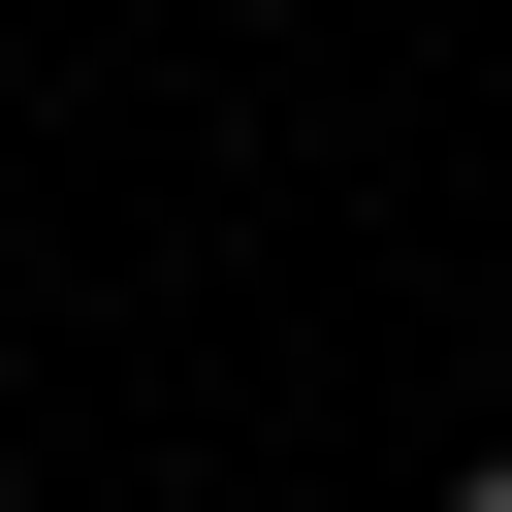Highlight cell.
I'll return each mask as SVG.
<instances>
[{
	"label": "cell",
	"instance_id": "obj_1",
	"mask_svg": "<svg viewBox=\"0 0 512 512\" xmlns=\"http://www.w3.org/2000/svg\"><path fill=\"white\" fill-rule=\"evenodd\" d=\"M416 512H512V448H448V480H416Z\"/></svg>",
	"mask_w": 512,
	"mask_h": 512
}]
</instances>
